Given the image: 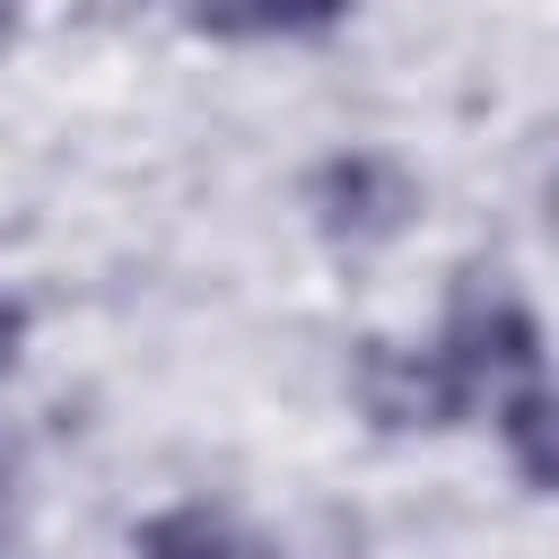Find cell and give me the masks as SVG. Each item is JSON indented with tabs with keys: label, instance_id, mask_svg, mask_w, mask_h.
I'll return each instance as SVG.
<instances>
[{
	"label": "cell",
	"instance_id": "1",
	"mask_svg": "<svg viewBox=\"0 0 559 559\" xmlns=\"http://www.w3.org/2000/svg\"><path fill=\"white\" fill-rule=\"evenodd\" d=\"M428 349H437V367L454 376L463 411H489L507 384L542 376V323H533V306H524L498 271H463V280H454L445 332H437Z\"/></svg>",
	"mask_w": 559,
	"mask_h": 559
},
{
	"label": "cell",
	"instance_id": "2",
	"mask_svg": "<svg viewBox=\"0 0 559 559\" xmlns=\"http://www.w3.org/2000/svg\"><path fill=\"white\" fill-rule=\"evenodd\" d=\"M306 201H314V227L349 253H376L393 245L411 218H419V175L384 148H341L306 175Z\"/></svg>",
	"mask_w": 559,
	"mask_h": 559
},
{
	"label": "cell",
	"instance_id": "4",
	"mask_svg": "<svg viewBox=\"0 0 559 559\" xmlns=\"http://www.w3.org/2000/svg\"><path fill=\"white\" fill-rule=\"evenodd\" d=\"M131 559H253V542H245L218 507L183 498V507H166V515H148V524L131 533Z\"/></svg>",
	"mask_w": 559,
	"mask_h": 559
},
{
	"label": "cell",
	"instance_id": "7",
	"mask_svg": "<svg viewBox=\"0 0 559 559\" xmlns=\"http://www.w3.org/2000/svg\"><path fill=\"white\" fill-rule=\"evenodd\" d=\"M17 349H26V297H9V288H0V384H9Z\"/></svg>",
	"mask_w": 559,
	"mask_h": 559
},
{
	"label": "cell",
	"instance_id": "3",
	"mask_svg": "<svg viewBox=\"0 0 559 559\" xmlns=\"http://www.w3.org/2000/svg\"><path fill=\"white\" fill-rule=\"evenodd\" d=\"M349 393H358V411H367L376 428H393V437H411V428H463V419H472L428 341L411 349V341L367 332V341L349 349Z\"/></svg>",
	"mask_w": 559,
	"mask_h": 559
},
{
	"label": "cell",
	"instance_id": "8",
	"mask_svg": "<svg viewBox=\"0 0 559 559\" xmlns=\"http://www.w3.org/2000/svg\"><path fill=\"white\" fill-rule=\"evenodd\" d=\"M17 17H26V0H0V52L17 44Z\"/></svg>",
	"mask_w": 559,
	"mask_h": 559
},
{
	"label": "cell",
	"instance_id": "5",
	"mask_svg": "<svg viewBox=\"0 0 559 559\" xmlns=\"http://www.w3.org/2000/svg\"><path fill=\"white\" fill-rule=\"evenodd\" d=\"M489 428L507 437V454H515L524 489H550V480H559V454H550V393H542V376L507 384V393L489 402Z\"/></svg>",
	"mask_w": 559,
	"mask_h": 559
},
{
	"label": "cell",
	"instance_id": "6",
	"mask_svg": "<svg viewBox=\"0 0 559 559\" xmlns=\"http://www.w3.org/2000/svg\"><path fill=\"white\" fill-rule=\"evenodd\" d=\"M341 17H349V0H201L192 9L201 35H323Z\"/></svg>",
	"mask_w": 559,
	"mask_h": 559
},
{
	"label": "cell",
	"instance_id": "9",
	"mask_svg": "<svg viewBox=\"0 0 559 559\" xmlns=\"http://www.w3.org/2000/svg\"><path fill=\"white\" fill-rule=\"evenodd\" d=\"M9 480H17V472H9V454H0V515H9Z\"/></svg>",
	"mask_w": 559,
	"mask_h": 559
}]
</instances>
